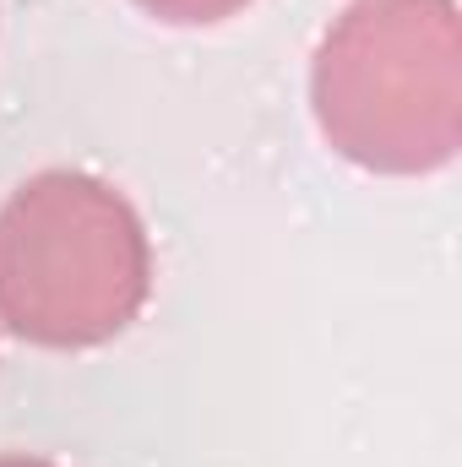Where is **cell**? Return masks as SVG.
<instances>
[{"label":"cell","mask_w":462,"mask_h":467,"mask_svg":"<svg viewBox=\"0 0 462 467\" xmlns=\"http://www.w3.org/2000/svg\"><path fill=\"white\" fill-rule=\"evenodd\" d=\"M152 283L136 213L88 174H38L0 213V321L44 348L131 327Z\"/></svg>","instance_id":"cell-1"},{"label":"cell","mask_w":462,"mask_h":467,"mask_svg":"<svg viewBox=\"0 0 462 467\" xmlns=\"http://www.w3.org/2000/svg\"><path fill=\"white\" fill-rule=\"evenodd\" d=\"M316 109L370 169H436L457 147L452 0H359L316 60Z\"/></svg>","instance_id":"cell-2"},{"label":"cell","mask_w":462,"mask_h":467,"mask_svg":"<svg viewBox=\"0 0 462 467\" xmlns=\"http://www.w3.org/2000/svg\"><path fill=\"white\" fill-rule=\"evenodd\" d=\"M142 5L169 16V22H218V16H229L234 5H245V0H142Z\"/></svg>","instance_id":"cell-3"},{"label":"cell","mask_w":462,"mask_h":467,"mask_svg":"<svg viewBox=\"0 0 462 467\" xmlns=\"http://www.w3.org/2000/svg\"><path fill=\"white\" fill-rule=\"evenodd\" d=\"M0 467H49V462H27V457H5Z\"/></svg>","instance_id":"cell-4"}]
</instances>
